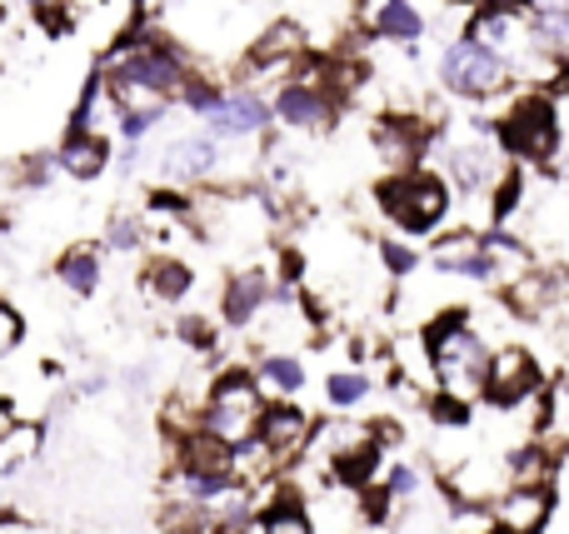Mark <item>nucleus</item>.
<instances>
[{
  "label": "nucleus",
  "instance_id": "nucleus-1",
  "mask_svg": "<svg viewBox=\"0 0 569 534\" xmlns=\"http://www.w3.org/2000/svg\"><path fill=\"white\" fill-rule=\"evenodd\" d=\"M425 350H430V375L440 380V395H455L470 405L485 395V370H490V345L470 325V310H445L425 325Z\"/></svg>",
  "mask_w": 569,
  "mask_h": 534
},
{
  "label": "nucleus",
  "instance_id": "nucleus-24",
  "mask_svg": "<svg viewBox=\"0 0 569 534\" xmlns=\"http://www.w3.org/2000/svg\"><path fill=\"white\" fill-rule=\"evenodd\" d=\"M450 175H455V185L460 190H485L495 180V160H490V150H480V145H460L450 155Z\"/></svg>",
  "mask_w": 569,
  "mask_h": 534
},
{
  "label": "nucleus",
  "instance_id": "nucleus-19",
  "mask_svg": "<svg viewBox=\"0 0 569 534\" xmlns=\"http://www.w3.org/2000/svg\"><path fill=\"white\" fill-rule=\"evenodd\" d=\"M370 36H380V40H400V46H415V40L425 36V16L410 6V0H385V6L375 10Z\"/></svg>",
  "mask_w": 569,
  "mask_h": 534
},
{
  "label": "nucleus",
  "instance_id": "nucleus-32",
  "mask_svg": "<svg viewBox=\"0 0 569 534\" xmlns=\"http://www.w3.org/2000/svg\"><path fill=\"white\" fill-rule=\"evenodd\" d=\"M380 260H385V270H390L395 280H405L415 265H420V255H415L405 240H380Z\"/></svg>",
  "mask_w": 569,
  "mask_h": 534
},
{
  "label": "nucleus",
  "instance_id": "nucleus-3",
  "mask_svg": "<svg viewBox=\"0 0 569 534\" xmlns=\"http://www.w3.org/2000/svg\"><path fill=\"white\" fill-rule=\"evenodd\" d=\"M375 200H380L385 220L395 230H405V235H425V230H435L450 215V185L440 175H430V170H400V175L380 180Z\"/></svg>",
  "mask_w": 569,
  "mask_h": 534
},
{
  "label": "nucleus",
  "instance_id": "nucleus-6",
  "mask_svg": "<svg viewBox=\"0 0 569 534\" xmlns=\"http://www.w3.org/2000/svg\"><path fill=\"white\" fill-rule=\"evenodd\" d=\"M310 435H315V425H310V415H305L300 405H290V400H270L266 415H260L256 445L266 450V455L276 460V470H280V465H290V460H300L305 450H310Z\"/></svg>",
  "mask_w": 569,
  "mask_h": 534
},
{
  "label": "nucleus",
  "instance_id": "nucleus-22",
  "mask_svg": "<svg viewBox=\"0 0 569 534\" xmlns=\"http://www.w3.org/2000/svg\"><path fill=\"white\" fill-rule=\"evenodd\" d=\"M190 285H196V275H190V265H186V260H176V255L156 260V265L146 270L150 300H166V305H180V300L190 295Z\"/></svg>",
  "mask_w": 569,
  "mask_h": 534
},
{
  "label": "nucleus",
  "instance_id": "nucleus-9",
  "mask_svg": "<svg viewBox=\"0 0 569 534\" xmlns=\"http://www.w3.org/2000/svg\"><path fill=\"white\" fill-rule=\"evenodd\" d=\"M555 515V490L550 485H510L495 505V530L505 534H540Z\"/></svg>",
  "mask_w": 569,
  "mask_h": 534
},
{
  "label": "nucleus",
  "instance_id": "nucleus-13",
  "mask_svg": "<svg viewBox=\"0 0 569 534\" xmlns=\"http://www.w3.org/2000/svg\"><path fill=\"white\" fill-rule=\"evenodd\" d=\"M206 125H210V135H220V140L260 135V130L270 125V105L256 95V90H236V95H226L216 110H210Z\"/></svg>",
  "mask_w": 569,
  "mask_h": 534
},
{
  "label": "nucleus",
  "instance_id": "nucleus-18",
  "mask_svg": "<svg viewBox=\"0 0 569 534\" xmlns=\"http://www.w3.org/2000/svg\"><path fill=\"white\" fill-rule=\"evenodd\" d=\"M56 165L76 180H96L110 165V145L106 135H66V145L56 150Z\"/></svg>",
  "mask_w": 569,
  "mask_h": 534
},
{
  "label": "nucleus",
  "instance_id": "nucleus-27",
  "mask_svg": "<svg viewBox=\"0 0 569 534\" xmlns=\"http://www.w3.org/2000/svg\"><path fill=\"white\" fill-rule=\"evenodd\" d=\"M256 530H260V534H315L310 515H305V505H300V500H295V495L276 500V505H270L266 515L256 520Z\"/></svg>",
  "mask_w": 569,
  "mask_h": 534
},
{
  "label": "nucleus",
  "instance_id": "nucleus-10",
  "mask_svg": "<svg viewBox=\"0 0 569 534\" xmlns=\"http://www.w3.org/2000/svg\"><path fill=\"white\" fill-rule=\"evenodd\" d=\"M435 270H440V275L480 280V285H495V280H505V270L495 265V255L485 250V240H480V235H470V230L435 240Z\"/></svg>",
  "mask_w": 569,
  "mask_h": 534
},
{
  "label": "nucleus",
  "instance_id": "nucleus-23",
  "mask_svg": "<svg viewBox=\"0 0 569 534\" xmlns=\"http://www.w3.org/2000/svg\"><path fill=\"white\" fill-rule=\"evenodd\" d=\"M160 530L166 534H220L216 510L196 505V500H170V505L160 510Z\"/></svg>",
  "mask_w": 569,
  "mask_h": 534
},
{
  "label": "nucleus",
  "instance_id": "nucleus-8",
  "mask_svg": "<svg viewBox=\"0 0 569 534\" xmlns=\"http://www.w3.org/2000/svg\"><path fill=\"white\" fill-rule=\"evenodd\" d=\"M465 36H470L475 46H485L490 56H500L505 66H510L515 56H525L535 40L530 26H525V10H475Z\"/></svg>",
  "mask_w": 569,
  "mask_h": 534
},
{
  "label": "nucleus",
  "instance_id": "nucleus-36",
  "mask_svg": "<svg viewBox=\"0 0 569 534\" xmlns=\"http://www.w3.org/2000/svg\"><path fill=\"white\" fill-rule=\"evenodd\" d=\"M20 340H26V320H20L16 305H6V300H0V360H6Z\"/></svg>",
  "mask_w": 569,
  "mask_h": 534
},
{
  "label": "nucleus",
  "instance_id": "nucleus-5",
  "mask_svg": "<svg viewBox=\"0 0 569 534\" xmlns=\"http://www.w3.org/2000/svg\"><path fill=\"white\" fill-rule=\"evenodd\" d=\"M440 80H445V90H455V95L490 100V95H500V90H505V80H510V66H505L500 56H490L485 46H475L470 36H460L450 50H445Z\"/></svg>",
  "mask_w": 569,
  "mask_h": 534
},
{
  "label": "nucleus",
  "instance_id": "nucleus-30",
  "mask_svg": "<svg viewBox=\"0 0 569 534\" xmlns=\"http://www.w3.org/2000/svg\"><path fill=\"white\" fill-rule=\"evenodd\" d=\"M140 240H146V225H140L136 215H110V225H106V245L110 250L130 255V250H140Z\"/></svg>",
  "mask_w": 569,
  "mask_h": 534
},
{
  "label": "nucleus",
  "instance_id": "nucleus-20",
  "mask_svg": "<svg viewBox=\"0 0 569 534\" xmlns=\"http://www.w3.org/2000/svg\"><path fill=\"white\" fill-rule=\"evenodd\" d=\"M56 280L70 290V295H96L100 290V255L90 245H70L66 255L56 260Z\"/></svg>",
  "mask_w": 569,
  "mask_h": 534
},
{
  "label": "nucleus",
  "instance_id": "nucleus-17",
  "mask_svg": "<svg viewBox=\"0 0 569 534\" xmlns=\"http://www.w3.org/2000/svg\"><path fill=\"white\" fill-rule=\"evenodd\" d=\"M305 515H310L315 534H355L365 525V505L345 485L340 490H325L320 500H310V505H305Z\"/></svg>",
  "mask_w": 569,
  "mask_h": 534
},
{
  "label": "nucleus",
  "instance_id": "nucleus-38",
  "mask_svg": "<svg viewBox=\"0 0 569 534\" xmlns=\"http://www.w3.org/2000/svg\"><path fill=\"white\" fill-rule=\"evenodd\" d=\"M180 340H186L190 350H210V345H216V330H210L206 315H186V320H180Z\"/></svg>",
  "mask_w": 569,
  "mask_h": 534
},
{
  "label": "nucleus",
  "instance_id": "nucleus-28",
  "mask_svg": "<svg viewBox=\"0 0 569 534\" xmlns=\"http://www.w3.org/2000/svg\"><path fill=\"white\" fill-rule=\"evenodd\" d=\"M560 295V285H550L545 275H520L510 285V300H515V310H525V315H540L550 300Z\"/></svg>",
  "mask_w": 569,
  "mask_h": 534
},
{
  "label": "nucleus",
  "instance_id": "nucleus-4",
  "mask_svg": "<svg viewBox=\"0 0 569 534\" xmlns=\"http://www.w3.org/2000/svg\"><path fill=\"white\" fill-rule=\"evenodd\" d=\"M500 140L515 160L525 165H545L560 150V110L550 95H520L510 105V115L500 120Z\"/></svg>",
  "mask_w": 569,
  "mask_h": 534
},
{
  "label": "nucleus",
  "instance_id": "nucleus-16",
  "mask_svg": "<svg viewBox=\"0 0 569 534\" xmlns=\"http://www.w3.org/2000/svg\"><path fill=\"white\" fill-rule=\"evenodd\" d=\"M425 140H430V130H425L420 120H410V115H385V120H375V145H380V155L390 160V165H400V170H415V160H420Z\"/></svg>",
  "mask_w": 569,
  "mask_h": 534
},
{
  "label": "nucleus",
  "instance_id": "nucleus-34",
  "mask_svg": "<svg viewBox=\"0 0 569 534\" xmlns=\"http://www.w3.org/2000/svg\"><path fill=\"white\" fill-rule=\"evenodd\" d=\"M430 420L435 425H470V405H465V400H455V395H435L430 400Z\"/></svg>",
  "mask_w": 569,
  "mask_h": 534
},
{
  "label": "nucleus",
  "instance_id": "nucleus-25",
  "mask_svg": "<svg viewBox=\"0 0 569 534\" xmlns=\"http://www.w3.org/2000/svg\"><path fill=\"white\" fill-rule=\"evenodd\" d=\"M305 46L300 26H290V20H280V26H270L266 36L256 40V50H250V66H270V60H295Z\"/></svg>",
  "mask_w": 569,
  "mask_h": 534
},
{
  "label": "nucleus",
  "instance_id": "nucleus-41",
  "mask_svg": "<svg viewBox=\"0 0 569 534\" xmlns=\"http://www.w3.org/2000/svg\"><path fill=\"white\" fill-rule=\"evenodd\" d=\"M100 390H106V380H100V375H90L86 385H80V395H100Z\"/></svg>",
  "mask_w": 569,
  "mask_h": 534
},
{
  "label": "nucleus",
  "instance_id": "nucleus-26",
  "mask_svg": "<svg viewBox=\"0 0 569 534\" xmlns=\"http://www.w3.org/2000/svg\"><path fill=\"white\" fill-rule=\"evenodd\" d=\"M325 400H330L340 415H350L355 405L370 400V375H365V370H335V375L325 380Z\"/></svg>",
  "mask_w": 569,
  "mask_h": 534
},
{
  "label": "nucleus",
  "instance_id": "nucleus-2",
  "mask_svg": "<svg viewBox=\"0 0 569 534\" xmlns=\"http://www.w3.org/2000/svg\"><path fill=\"white\" fill-rule=\"evenodd\" d=\"M266 405L270 400H266V390H260V380L250 375L246 365H230L210 380L206 405H200V430H210L216 440H226V445L240 450L256 440Z\"/></svg>",
  "mask_w": 569,
  "mask_h": 534
},
{
  "label": "nucleus",
  "instance_id": "nucleus-11",
  "mask_svg": "<svg viewBox=\"0 0 569 534\" xmlns=\"http://www.w3.org/2000/svg\"><path fill=\"white\" fill-rule=\"evenodd\" d=\"M270 300H276V280L266 270H240V275H230L226 295H220V315H226L230 330H250Z\"/></svg>",
  "mask_w": 569,
  "mask_h": 534
},
{
  "label": "nucleus",
  "instance_id": "nucleus-35",
  "mask_svg": "<svg viewBox=\"0 0 569 534\" xmlns=\"http://www.w3.org/2000/svg\"><path fill=\"white\" fill-rule=\"evenodd\" d=\"M50 175H56V155H30V160H20V170H16V180L26 190L50 185Z\"/></svg>",
  "mask_w": 569,
  "mask_h": 534
},
{
  "label": "nucleus",
  "instance_id": "nucleus-14",
  "mask_svg": "<svg viewBox=\"0 0 569 534\" xmlns=\"http://www.w3.org/2000/svg\"><path fill=\"white\" fill-rule=\"evenodd\" d=\"M276 115L295 130H325L335 120V100L320 85H310V80H290L276 95Z\"/></svg>",
  "mask_w": 569,
  "mask_h": 534
},
{
  "label": "nucleus",
  "instance_id": "nucleus-21",
  "mask_svg": "<svg viewBox=\"0 0 569 534\" xmlns=\"http://www.w3.org/2000/svg\"><path fill=\"white\" fill-rule=\"evenodd\" d=\"M256 380L266 390V400H295L305 390V365L295 355H266L256 365Z\"/></svg>",
  "mask_w": 569,
  "mask_h": 534
},
{
  "label": "nucleus",
  "instance_id": "nucleus-33",
  "mask_svg": "<svg viewBox=\"0 0 569 534\" xmlns=\"http://www.w3.org/2000/svg\"><path fill=\"white\" fill-rule=\"evenodd\" d=\"M415 495H420V470H410V465L390 470V485H385V500H390V505H410Z\"/></svg>",
  "mask_w": 569,
  "mask_h": 534
},
{
  "label": "nucleus",
  "instance_id": "nucleus-37",
  "mask_svg": "<svg viewBox=\"0 0 569 534\" xmlns=\"http://www.w3.org/2000/svg\"><path fill=\"white\" fill-rule=\"evenodd\" d=\"M150 210H156V215L190 220V215H196V200H186L180 190H150Z\"/></svg>",
  "mask_w": 569,
  "mask_h": 534
},
{
  "label": "nucleus",
  "instance_id": "nucleus-42",
  "mask_svg": "<svg viewBox=\"0 0 569 534\" xmlns=\"http://www.w3.org/2000/svg\"><path fill=\"white\" fill-rule=\"evenodd\" d=\"M30 6H36V10H50V6H56V0H30Z\"/></svg>",
  "mask_w": 569,
  "mask_h": 534
},
{
  "label": "nucleus",
  "instance_id": "nucleus-29",
  "mask_svg": "<svg viewBox=\"0 0 569 534\" xmlns=\"http://www.w3.org/2000/svg\"><path fill=\"white\" fill-rule=\"evenodd\" d=\"M520 190H525V175L520 170H510V175L495 185V195H490V215H495V225H505V220L520 210Z\"/></svg>",
  "mask_w": 569,
  "mask_h": 534
},
{
  "label": "nucleus",
  "instance_id": "nucleus-39",
  "mask_svg": "<svg viewBox=\"0 0 569 534\" xmlns=\"http://www.w3.org/2000/svg\"><path fill=\"white\" fill-rule=\"evenodd\" d=\"M535 16H569V0H530Z\"/></svg>",
  "mask_w": 569,
  "mask_h": 534
},
{
  "label": "nucleus",
  "instance_id": "nucleus-15",
  "mask_svg": "<svg viewBox=\"0 0 569 534\" xmlns=\"http://www.w3.org/2000/svg\"><path fill=\"white\" fill-rule=\"evenodd\" d=\"M216 165H220L216 135H186V140H176V145L160 150V170H166V180H176V185L206 180Z\"/></svg>",
  "mask_w": 569,
  "mask_h": 534
},
{
  "label": "nucleus",
  "instance_id": "nucleus-43",
  "mask_svg": "<svg viewBox=\"0 0 569 534\" xmlns=\"http://www.w3.org/2000/svg\"><path fill=\"white\" fill-rule=\"evenodd\" d=\"M6 225H10V220H6V215H0V230H6Z\"/></svg>",
  "mask_w": 569,
  "mask_h": 534
},
{
  "label": "nucleus",
  "instance_id": "nucleus-40",
  "mask_svg": "<svg viewBox=\"0 0 569 534\" xmlns=\"http://www.w3.org/2000/svg\"><path fill=\"white\" fill-rule=\"evenodd\" d=\"M16 430V410H10V400H0V440Z\"/></svg>",
  "mask_w": 569,
  "mask_h": 534
},
{
  "label": "nucleus",
  "instance_id": "nucleus-31",
  "mask_svg": "<svg viewBox=\"0 0 569 534\" xmlns=\"http://www.w3.org/2000/svg\"><path fill=\"white\" fill-rule=\"evenodd\" d=\"M180 100H186L196 115H210V110L220 105V90H216V80H206V75H186V85H180Z\"/></svg>",
  "mask_w": 569,
  "mask_h": 534
},
{
  "label": "nucleus",
  "instance_id": "nucleus-7",
  "mask_svg": "<svg viewBox=\"0 0 569 534\" xmlns=\"http://www.w3.org/2000/svg\"><path fill=\"white\" fill-rule=\"evenodd\" d=\"M540 395V365H535L530 350L510 345V350H495L490 370H485V400L490 405H520V400Z\"/></svg>",
  "mask_w": 569,
  "mask_h": 534
},
{
  "label": "nucleus",
  "instance_id": "nucleus-12",
  "mask_svg": "<svg viewBox=\"0 0 569 534\" xmlns=\"http://www.w3.org/2000/svg\"><path fill=\"white\" fill-rule=\"evenodd\" d=\"M180 480H236V445L216 440L210 430L180 440Z\"/></svg>",
  "mask_w": 569,
  "mask_h": 534
}]
</instances>
